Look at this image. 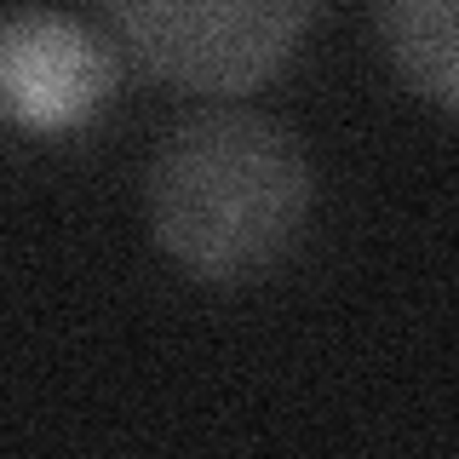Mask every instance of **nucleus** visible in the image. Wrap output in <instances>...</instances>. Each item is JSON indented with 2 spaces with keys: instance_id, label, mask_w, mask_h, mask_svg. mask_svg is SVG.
<instances>
[{
  "instance_id": "obj_1",
  "label": "nucleus",
  "mask_w": 459,
  "mask_h": 459,
  "mask_svg": "<svg viewBox=\"0 0 459 459\" xmlns=\"http://www.w3.org/2000/svg\"><path fill=\"white\" fill-rule=\"evenodd\" d=\"M150 236L201 281H253L299 241L310 212L305 138L270 109L201 104L143 167Z\"/></svg>"
},
{
  "instance_id": "obj_4",
  "label": "nucleus",
  "mask_w": 459,
  "mask_h": 459,
  "mask_svg": "<svg viewBox=\"0 0 459 459\" xmlns=\"http://www.w3.org/2000/svg\"><path fill=\"white\" fill-rule=\"evenodd\" d=\"M379 35L413 92L459 109V0H391L379 6Z\"/></svg>"
},
{
  "instance_id": "obj_2",
  "label": "nucleus",
  "mask_w": 459,
  "mask_h": 459,
  "mask_svg": "<svg viewBox=\"0 0 459 459\" xmlns=\"http://www.w3.org/2000/svg\"><path fill=\"white\" fill-rule=\"evenodd\" d=\"M316 12L305 0H115L109 35L184 92H247L276 75Z\"/></svg>"
},
{
  "instance_id": "obj_3",
  "label": "nucleus",
  "mask_w": 459,
  "mask_h": 459,
  "mask_svg": "<svg viewBox=\"0 0 459 459\" xmlns=\"http://www.w3.org/2000/svg\"><path fill=\"white\" fill-rule=\"evenodd\" d=\"M121 40L109 23L57 6H18L0 23V109L29 133H69L92 121L121 81Z\"/></svg>"
}]
</instances>
